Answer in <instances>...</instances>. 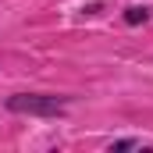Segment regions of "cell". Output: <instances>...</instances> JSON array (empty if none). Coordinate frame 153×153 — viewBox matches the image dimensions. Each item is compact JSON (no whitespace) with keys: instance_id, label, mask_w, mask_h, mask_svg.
Masks as SVG:
<instances>
[{"instance_id":"obj_1","label":"cell","mask_w":153,"mask_h":153,"mask_svg":"<svg viewBox=\"0 0 153 153\" xmlns=\"http://www.w3.org/2000/svg\"><path fill=\"white\" fill-rule=\"evenodd\" d=\"M68 103L71 96H57V93H11L4 100L11 114H29V117H64Z\"/></svg>"},{"instance_id":"obj_2","label":"cell","mask_w":153,"mask_h":153,"mask_svg":"<svg viewBox=\"0 0 153 153\" xmlns=\"http://www.w3.org/2000/svg\"><path fill=\"white\" fill-rule=\"evenodd\" d=\"M150 7H146V4H132V7H125V25H132V29H135V25H146V22H150Z\"/></svg>"},{"instance_id":"obj_3","label":"cell","mask_w":153,"mask_h":153,"mask_svg":"<svg viewBox=\"0 0 153 153\" xmlns=\"http://www.w3.org/2000/svg\"><path fill=\"white\" fill-rule=\"evenodd\" d=\"M107 150H111V153H121V150H153V146L143 143V139H114Z\"/></svg>"}]
</instances>
